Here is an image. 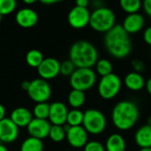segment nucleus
I'll list each match as a JSON object with an SVG mask.
<instances>
[{
  "label": "nucleus",
  "mask_w": 151,
  "mask_h": 151,
  "mask_svg": "<svg viewBox=\"0 0 151 151\" xmlns=\"http://www.w3.org/2000/svg\"><path fill=\"white\" fill-rule=\"evenodd\" d=\"M104 46L111 56L119 60L127 58L132 51L130 36L119 24L105 33Z\"/></svg>",
  "instance_id": "1"
},
{
  "label": "nucleus",
  "mask_w": 151,
  "mask_h": 151,
  "mask_svg": "<svg viewBox=\"0 0 151 151\" xmlns=\"http://www.w3.org/2000/svg\"><path fill=\"white\" fill-rule=\"evenodd\" d=\"M139 117L140 110L137 104L128 100L119 101L111 111V122L119 131H128L134 127Z\"/></svg>",
  "instance_id": "2"
},
{
  "label": "nucleus",
  "mask_w": 151,
  "mask_h": 151,
  "mask_svg": "<svg viewBox=\"0 0 151 151\" xmlns=\"http://www.w3.org/2000/svg\"><path fill=\"white\" fill-rule=\"evenodd\" d=\"M69 58L77 69H92L98 61V51L90 42L79 40L71 46Z\"/></svg>",
  "instance_id": "3"
},
{
  "label": "nucleus",
  "mask_w": 151,
  "mask_h": 151,
  "mask_svg": "<svg viewBox=\"0 0 151 151\" xmlns=\"http://www.w3.org/2000/svg\"><path fill=\"white\" fill-rule=\"evenodd\" d=\"M116 16L113 11L108 7H97L90 14L89 26L97 32L107 33L116 24Z\"/></svg>",
  "instance_id": "4"
},
{
  "label": "nucleus",
  "mask_w": 151,
  "mask_h": 151,
  "mask_svg": "<svg viewBox=\"0 0 151 151\" xmlns=\"http://www.w3.org/2000/svg\"><path fill=\"white\" fill-rule=\"evenodd\" d=\"M82 126L88 134L99 135L103 133L107 126L105 115L96 109H89L84 112Z\"/></svg>",
  "instance_id": "5"
},
{
  "label": "nucleus",
  "mask_w": 151,
  "mask_h": 151,
  "mask_svg": "<svg viewBox=\"0 0 151 151\" xmlns=\"http://www.w3.org/2000/svg\"><path fill=\"white\" fill-rule=\"evenodd\" d=\"M97 81V75L93 69H76L70 77V85L73 89L86 92L93 88Z\"/></svg>",
  "instance_id": "6"
},
{
  "label": "nucleus",
  "mask_w": 151,
  "mask_h": 151,
  "mask_svg": "<svg viewBox=\"0 0 151 151\" xmlns=\"http://www.w3.org/2000/svg\"><path fill=\"white\" fill-rule=\"evenodd\" d=\"M122 88V80L115 73L101 77L97 85L99 96L106 101H110L118 96Z\"/></svg>",
  "instance_id": "7"
},
{
  "label": "nucleus",
  "mask_w": 151,
  "mask_h": 151,
  "mask_svg": "<svg viewBox=\"0 0 151 151\" xmlns=\"http://www.w3.org/2000/svg\"><path fill=\"white\" fill-rule=\"evenodd\" d=\"M27 92L29 98L36 103L48 102L52 93L49 82L42 78H35L30 81V85Z\"/></svg>",
  "instance_id": "8"
},
{
  "label": "nucleus",
  "mask_w": 151,
  "mask_h": 151,
  "mask_svg": "<svg viewBox=\"0 0 151 151\" xmlns=\"http://www.w3.org/2000/svg\"><path fill=\"white\" fill-rule=\"evenodd\" d=\"M90 12L88 8L74 6L68 13V23L70 26L76 29H81L89 25Z\"/></svg>",
  "instance_id": "9"
},
{
  "label": "nucleus",
  "mask_w": 151,
  "mask_h": 151,
  "mask_svg": "<svg viewBox=\"0 0 151 151\" xmlns=\"http://www.w3.org/2000/svg\"><path fill=\"white\" fill-rule=\"evenodd\" d=\"M40 78L46 81L57 77L60 74V62L52 57L44 58L42 62L37 68Z\"/></svg>",
  "instance_id": "10"
},
{
  "label": "nucleus",
  "mask_w": 151,
  "mask_h": 151,
  "mask_svg": "<svg viewBox=\"0 0 151 151\" xmlns=\"http://www.w3.org/2000/svg\"><path fill=\"white\" fill-rule=\"evenodd\" d=\"M66 140L73 148H84L88 142V133L82 125L72 126L66 132Z\"/></svg>",
  "instance_id": "11"
},
{
  "label": "nucleus",
  "mask_w": 151,
  "mask_h": 151,
  "mask_svg": "<svg viewBox=\"0 0 151 151\" xmlns=\"http://www.w3.org/2000/svg\"><path fill=\"white\" fill-rule=\"evenodd\" d=\"M51 127V124L48 119H39V118H33L29 125L27 126V133L31 137L43 140L49 137L50 130Z\"/></svg>",
  "instance_id": "12"
},
{
  "label": "nucleus",
  "mask_w": 151,
  "mask_h": 151,
  "mask_svg": "<svg viewBox=\"0 0 151 151\" xmlns=\"http://www.w3.org/2000/svg\"><path fill=\"white\" fill-rule=\"evenodd\" d=\"M68 109L66 105L61 101H55L50 104V115L48 120L54 125H64L66 124Z\"/></svg>",
  "instance_id": "13"
},
{
  "label": "nucleus",
  "mask_w": 151,
  "mask_h": 151,
  "mask_svg": "<svg viewBox=\"0 0 151 151\" xmlns=\"http://www.w3.org/2000/svg\"><path fill=\"white\" fill-rule=\"evenodd\" d=\"M19 137V127L11 120L5 117L0 121V142L4 143H12Z\"/></svg>",
  "instance_id": "14"
},
{
  "label": "nucleus",
  "mask_w": 151,
  "mask_h": 151,
  "mask_svg": "<svg viewBox=\"0 0 151 151\" xmlns=\"http://www.w3.org/2000/svg\"><path fill=\"white\" fill-rule=\"evenodd\" d=\"M17 24L24 28H30L36 25L38 21V14L31 8H22L19 10L15 15Z\"/></svg>",
  "instance_id": "15"
},
{
  "label": "nucleus",
  "mask_w": 151,
  "mask_h": 151,
  "mask_svg": "<svg viewBox=\"0 0 151 151\" xmlns=\"http://www.w3.org/2000/svg\"><path fill=\"white\" fill-rule=\"evenodd\" d=\"M144 24H145V20L143 16L138 12H135V13L128 14L125 18L122 27L129 35H131L140 32L143 28Z\"/></svg>",
  "instance_id": "16"
},
{
  "label": "nucleus",
  "mask_w": 151,
  "mask_h": 151,
  "mask_svg": "<svg viewBox=\"0 0 151 151\" xmlns=\"http://www.w3.org/2000/svg\"><path fill=\"white\" fill-rule=\"evenodd\" d=\"M10 118L18 127H27L33 119V113L25 107H19L12 111Z\"/></svg>",
  "instance_id": "17"
},
{
  "label": "nucleus",
  "mask_w": 151,
  "mask_h": 151,
  "mask_svg": "<svg viewBox=\"0 0 151 151\" xmlns=\"http://www.w3.org/2000/svg\"><path fill=\"white\" fill-rule=\"evenodd\" d=\"M125 86L132 92H139L146 85V81L143 76L135 71L129 72L124 78Z\"/></svg>",
  "instance_id": "18"
},
{
  "label": "nucleus",
  "mask_w": 151,
  "mask_h": 151,
  "mask_svg": "<svg viewBox=\"0 0 151 151\" xmlns=\"http://www.w3.org/2000/svg\"><path fill=\"white\" fill-rule=\"evenodd\" d=\"M134 142L141 149L151 148V125L147 124L139 127L134 134Z\"/></svg>",
  "instance_id": "19"
},
{
  "label": "nucleus",
  "mask_w": 151,
  "mask_h": 151,
  "mask_svg": "<svg viewBox=\"0 0 151 151\" xmlns=\"http://www.w3.org/2000/svg\"><path fill=\"white\" fill-rule=\"evenodd\" d=\"M104 147L106 151H126L127 142L120 133H115L107 138Z\"/></svg>",
  "instance_id": "20"
},
{
  "label": "nucleus",
  "mask_w": 151,
  "mask_h": 151,
  "mask_svg": "<svg viewBox=\"0 0 151 151\" xmlns=\"http://www.w3.org/2000/svg\"><path fill=\"white\" fill-rule=\"evenodd\" d=\"M86 101L85 92L73 89L68 94V103L73 109L81 108Z\"/></svg>",
  "instance_id": "21"
},
{
  "label": "nucleus",
  "mask_w": 151,
  "mask_h": 151,
  "mask_svg": "<svg viewBox=\"0 0 151 151\" xmlns=\"http://www.w3.org/2000/svg\"><path fill=\"white\" fill-rule=\"evenodd\" d=\"M20 151H43L42 141L30 136L21 143Z\"/></svg>",
  "instance_id": "22"
},
{
  "label": "nucleus",
  "mask_w": 151,
  "mask_h": 151,
  "mask_svg": "<svg viewBox=\"0 0 151 151\" xmlns=\"http://www.w3.org/2000/svg\"><path fill=\"white\" fill-rule=\"evenodd\" d=\"M43 60L44 58H43L42 52L37 49H32L28 51L26 55V61L27 65L30 66L31 68L37 69Z\"/></svg>",
  "instance_id": "23"
},
{
  "label": "nucleus",
  "mask_w": 151,
  "mask_h": 151,
  "mask_svg": "<svg viewBox=\"0 0 151 151\" xmlns=\"http://www.w3.org/2000/svg\"><path fill=\"white\" fill-rule=\"evenodd\" d=\"M95 68H96L95 71H96V75H99L101 77L113 73L112 72V70H113L112 64L107 59H98L97 62L95 65Z\"/></svg>",
  "instance_id": "24"
},
{
  "label": "nucleus",
  "mask_w": 151,
  "mask_h": 151,
  "mask_svg": "<svg viewBox=\"0 0 151 151\" xmlns=\"http://www.w3.org/2000/svg\"><path fill=\"white\" fill-rule=\"evenodd\" d=\"M84 117V112L80 109H73L69 110L66 119V124L72 126H80L82 125Z\"/></svg>",
  "instance_id": "25"
},
{
  "label": "nucleus",
  "mask_w": 151,
  "mask_h": 151,
  "mask_svg": "<svg viewBox=\"0 0 151 151\" xmlns=\"http://www.w3.org/2000/svg\"><path fill=\"white\" fill-rule=\"evenodd\" d=\"M50 104L48 102L36 103L33 109V116H35V118L48 119L50 115Z\"/></svg>",
  "instance_id": "26"
},
{
  "label": "nucleus",
  "mask_w": 151,
  "mask_h": 151,
  "mask_svg": "<svg viewBox=\"0 0 151 151\" xmlns=\"http://www.w3.org/2000/svg\"><path fill=\"white\" fill-rule=\"evenodd\" d=\"M120 7L128 14L137 12L142 5V0H119Z\"/></svg>",
  "instance_id": "27"
},
{
  "label": "nucleus",
  "mask_w": 151,
  "mask_h": 151,
  "mask_svg": "<svg viewBox=\"0 0 151 151\" xmlns=\"http://www.w3.org/2000/svg\"><path fill=\"white\" fill-rule=\"evenodd\" d=\"M49 137L54 142H61L66 138V132L63 125H51Z\"/></svg>",
  "instance_id": "28"
},
{
  "label": "nucleus",
  "mask_w": 151,
  "mask_h": 151,
  "mask_svg": "<svg viewBox=\"0 0 151 151\" xmlns=\"http://www.w3.org/2000/svg\"><path fill=\"white\" fill-rule=\"evenodd\" d=\"M17 6L16 0H0V14L8 15L11 14Z\"/></svg>",
  "instance_id": "29"
},
{
  "label": "nucleus",
  "mask_w": 151,
  "mask_h": 151,
  "mask_svg": "<svg viewBox=\"0 0 151 151\" xmlns=\"http://www.w3.org/2000/svg\"><path fill=\"white\" fill-rule=\"evenodd\" d=\"M77 68L75 65L70 61H65L62 63H60V74L65 77H71V75L75 71Z\"/></svg>",
  "instance_id": "30"
},
{
  "label": "nucleus",
  "mask_w": 151,
  "mask_h": 151,
  "mask_svg": "<svg viewBox=\"0 0 151 151\" xmlns=\"http://www.w3.org/2000/svg\"><path fill=\"white\" fill-rule=\"evenodd\" d=\"M83 151H106L104 145L98 141H90L83 148Z\"/></svg>",
  "instance_id": "31"
},
{
  "label": "nucleus",
  "mask_w": 151,
  "mask_h": 151,
  "mask_svg": "<svg viewBox=\"0 0 151 151\" xmlns=\"http://www.w3.org/2000/svg\"><path fill=\"white\" fill-rule=\"evenodd\" d=\"M132 66H133V69H134V71L137 72V73H140L142 74V72L145 71V63L141 61V60H138V59H135L132 61Z\"/></svg>",
  "instance_id": "32"
},
{
  "label": "nucleus",
  "mask_w": 151,
  "mask_h": 151,
  "mask_svg": "<svg viewBox=\"0 0 151 151\" xmlns=\"http://www.w3.org/2000/svg\"><path fill=\"white\" fill-rule=\"evenodd\" d=\"M143 38H144V41L151 46V26L145 29L143 33Z\"/></svg>",
  "instance_id": "33"
},
{
  "label": "nucleus",
  "mask_w": 151,
  "mask_h": 151,
  "mask_svg": "<svg viewBox=\"0 0 151 151\" xmlns=\"http://www.w3.org/2000/svg\"><path fill=\"white\" fill-rule=\"evenodd\" d=\"M142 6L145 11V12L151 17V0H143Z\"/></svg>",
  "instance_id": "34"
},
{
  "label": "nucleus",
  "mask_w": 151,
  "mask_h": 151,
  "mask_svg": "<svg viewBox=\"0 0 151 151\" xmlns=\"http://www.w3.org/2000/svg\"><path fill=\"white\" fill-rule=\"evenodd\" d=\"M75 3H76V6L87 8L88 5L89 0H75Z\"/></svg>",
  "instance_id": "35"
},
{
  "label": "nucleus",
  "mask_w": 151,
  "mask_h": 151,
  "mask_svg": "<svg viewBox=\"0 0 151 151\" xmlns=\"http://www.w3.org/2000/svg\"><path fill=\"white\" fill-rule=\"evenodd\" d=\"M39 1L43 4H53L60 2L61 0H39Z\"/></svg>",
  "instance_id": "36"
},
{
  "label": "nucleus",
  "mask_w": 151,
  "mask_h": 151,
  "mask_svg": "<svg viewBox=\"0 0 151 151\" xmlns=\"http://www.w3.org/2000/svg\"><path fill=\"white\" fill-rule=\"evenodd\" d=\"M145 88L148 92V93L151 95V77L146 81V85H145Z\"/></svg>",
  "instance_id": "37"
},
{
  "label": "nucleus",
  "mask_w": 151,
  "mask_h": 151,
  "mask_svg": "<svg viewBox=\"0 0 151 151\" xmlns=\"http://www.w3.org/2000/svg\"><path fill=\"white\" fill-rule=\"evenodd\" d=\"M4 118H5V109L2 104H0V121Z\"/></svg>",
  "instance_id": "38"
},
{
  "label": "nucleus",
  "mask_w": 151,
  "mask_h": 151,
  "mask_svg": "<svg viewBox=\"0 0 151 151\" xmlns=\"http://www.w3.org/2000/svg\"><path fill=\"white\" fill-rule=\"evenodd\" d=\"M29 85H30V82L29 81H23L21 83V88L24 90V91H27L28 88H29Z\"/></svg>",
  "instance_id": "39"
},
{
  "label": "nucleus",
  "mask_w": 151,
  "mask_h": 151,
  "mask_svg": "<svg viewBox=\"0 0 151 151\" xmlns=\"http://www.w3.org/2000/svg\"><path fill=\"white\" fill-rule=\"evenodd\" d=\"M25 4H34V3H35L37 0H22Z\"/></svg>",
  "instance_id": "40"
},
{
  "label": "nucleus",
  "mask_w": 151,
  "mask_h": 151,
  "mask_svg": "<svg viewBox=\"0 0 151 151\" xmlns=\"http://www.w3.org/2000/svg\"><path fill=\"white\" fill-rule=\"evenodd\" d=\"M0 151H8V150H7V148L4 144L0 143Z\"/></svg>",
  "instance_id": "41"
},
{
  "label": "nucleus",
  "mask_w": 151,
  "mask_h": 151,
  "mask_svg": "<svg viewBox=\"0 0 151 151\" xmlns=\"http://www.w3.org/2000/svg\"><path fill=\"white\" fill-rule=\"evenodd\" d=\"M139 151H151V148H147V149H141Z\"/></svg>",
  "instance_id": "42"
},
{
  "label": "nucleus",
  "mask_w": 151,
  "mask_h": 151,
  "mask_svg": "<svg viewBox=\"0 0 151 151\" xmlns=\"http://www.w3.org/2000/svg\"><path fill=\"white\" fill-rule=\"evenodd\" d=\"M148 125H151V117H149V119H148Z\"/></svg>",
  "instance_id": "43"
},
{
  "label": "nucleus",
  "mask_w": 151,
  "mask_h": 151,
  "mask_svg": "<svg viewBox=\"0 0 151 151\" xmlns=\"http://www.w3.org/2000/svg\"><path fill=\"white\" fill-rule=\"evenodd\" d=\"M2 19H3V15H2V14H0V22L2 21Z\"/></svg>",
  "instance_id": "44"
}]
</instances>
